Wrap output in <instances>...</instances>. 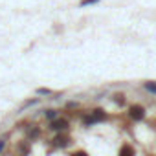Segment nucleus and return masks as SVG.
I'll return each instance as SVG.
<instances>
[{
    "mask_svg": "<svg viewBox=\"0 0 156 156\" xmlns=\"http://www.w3.org/2000/svg\"><path fill=\"white\" fill-rule=\"evenodd\" d=\"M4 145H6V141H4V140H0V151L4 149Z\"/></svg>",
    "mask_w": 156,
    "mask_h": 156,
    "instance_id": "10",
    "label": "nucleus"
},
{
    "mask_svg": "<svg viewBox=\"0 0 156 156\" xmlns=\"http://www.w3.org/2000/svg\"><path fill=\"white\" fill-rule=\"evenodd\" d=\"M73 156H87V154H83V152H77V154H73Z\"/></svg>",
    "mask_w": 156,
    "mask_h": 156,
    "instance_id": "11",
    "label": "nucleus"
},
{
    "mask_svg": "<svg viewBox=\"0 0 156 156\" xmlns=\"http://www.w3.org/2000/svg\"><path fill=\"white\" fill-rule=\"evenodd\" d=\"M145 88L152 94H156V83H145Z\"/></svg>",
    "mask_w": 156,
    "mask_h": 156,
    "instance_id": "5",
    "label": "nucleus"
},
{
    "mask_svg": "<svg viewBox=\"0 0 156 156\" xmlns=\"http://www.w3.org/2000/svg\"><path fill=\"white\" fill-rule=\"evenodd\" d=\"M37 94H41V96H50V94H51V90H48V88H39V90H37Z\"/></svg>",
    "mask_w": 156,
    "mask_h": 156,
    "instance_id": "6",
    "label": "nucleus"
},
{
    "mask_svg": "<svg viewBox=\"0 0 156 156\" xmlns=\"http://www.w3.org/2000/svg\"><path fill=\"white\" fill-rule=\"evenodd\" d=\"M143 116H145V110H143V107H140V105H136V107H132L130 108V118L132 119H143Z\"/></svg>",
    "mask_w": 156,
    "mask_h": 156,
    "instance_id": "2",
    "label": "nucleus"
},
{
    "mask_svg": "<svg viewBox=\"0 0 156 156\" xmlns=\"http://www.w3.org/2000/svg\"><path fill=\"white\" fill-rule=\"evenodd\" d=\"M114 101H116V103H119V105H121V103H123V101H125V99H123V94H118V96H114Z\"/></svg>",
    "mask_w": 156,
    "mask_h": 156,
    "instance_id": "8",
    "label": "nucleus"
},
{
    "mask_svg": "<svg viewBox=\"0 0 156 156\" xmlns=\"http://www.w3.org/2000/svg\"><path fill=\"white\" fill-rule=\"evenodd\" d=\"M66 127H68L66 119H55V121L51 123V129H53V130H66Z\"/></svg>",
    "mask_w": 156,
    "mask_h": 156,
    "instance_id": "3",
    "label": "nucleus"
},
{
    "mask_svg": "<svg viewBox=\"0 0 156 156\" xmlns=\"http://www.w3.org/2000/svg\"><path fill=\"white\" fill-rule=\"evenodd\" d=\"M103 119H105V112H103V110H94V114L88 116V118L85 119V123H87V125H94V123L103 121Z\"/></svg>",
    "mask_w": 156,
    "mask_h": 156,
    "instance_id": "1",
    "label": "nucleus"
},
{
    "mask_svg": "<svg viewBox=\"0 0 156 156\" xmlns=\"http://www.w3.org/2000/svg\"><path fill=\"white\" fill-rule=\"evenodd\" d=\"M99 0H83L81 2V6H92V4H98Z\"/></svg>",
    "mask_w": 156,
    "mask_h": 156,
    "instance_id": "7",
    "label": "nucleus"
},
{
    "mask_svg": "<svg viewBox=\"0 0 156 156\" xmlns=\"http://www.w3.org/2000/svg\"><path fill=\"white\" fill-rule=\"evenodd\" d=\"M46 116L48 118H55V110H46Z\"/></svg>",
    "mask_w": 156,
    "mask_h": 156,
    "instance_id": "9",
    "label": "nucleus"
},
{
    "mask_svg": "<svg viewBox=\"0 0 156 156\" xmlns=\"http://www.w3.org/2000/svg\"><path fill=\"white\" fill-rule=\"evenodd\" d=\"M119 156H134L132 147H130V145H123V147L119 149Z\"/></svg>",
    "mask_w": 156,
    "mask_h": 156,
    "instance_id": "4",
    "label": "nucleus"
}]
</instances>
